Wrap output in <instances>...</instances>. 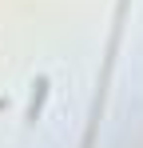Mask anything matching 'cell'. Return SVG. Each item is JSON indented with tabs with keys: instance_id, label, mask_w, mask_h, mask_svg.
<instances>
[{
	"instance_id": "1",
	"label": "cell",
	"mask_w": 143,
	"mask_h": 148,
	"mask_svg": "<svg viewBox=\"0 0 143 148\" xmlns=\"http://www.w3.org/2000/svg\"><path fill=\"white\" fill-rule=\"evenodd\" d=\"M44 92H48V80L36 84V96H32V108H28V120H36V112H40V104H44Z\"/></svg>"
},
{
	"instance_id": "2",
	"label": "cell",
	"mask_w": 143,
	"mask_h": 148,
	"mask_svg": "<svg viewBox=\"0 0 143 148\" xmlns=\"http://www.w3.org/2000/svg\"><path fill=\"white\" fill-rule=\"evenodd\" d=\"M0 108H4V100H0Z\"/></svg>"
}]
</instances>
